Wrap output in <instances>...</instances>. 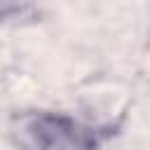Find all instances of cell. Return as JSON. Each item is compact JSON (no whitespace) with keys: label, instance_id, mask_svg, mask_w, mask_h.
<instances>
[{"label":"cell","instance_id":"cell-1","mask_svg":"<svg viewBox=\"0 0 150 150\" xmlns=\"http://www.w3.org/2000/svg\"><path fill=\"white\" fill-rule=\"evenodd\" d=\"M115 134L112 124H84L61 110H21L9 127L12 150H96Z\"/></svg>","mask_w":150,"mask_h":150}]
</instances>
